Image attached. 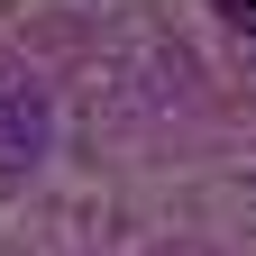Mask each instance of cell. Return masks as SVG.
Here are the masks:
<instances>
[{"instance_id": "cell-1", "label": "cell", "mask_w": 256, "mask_h": 256, "mask_svg": "<svg viewBox=\"0 0 256 256\" xmlns=\"http://www.w3.org/2000/svg\"><path fill=\"white\" fill-rule=\"evenodd\" d=\"M46 146H55V101H46V82L18 74V64H0V183L37 174Z\"/></svg>"}, {"instance_id": "cell-2", "label": "cell", "mask_w": 256, "mask_h": 256, "mask_svg": "<svg viewBox=\"0 0 256 256\" xmlns=\"http://www.w3.org/2000/svg\"><path fill=\"white\" fill-rule=\"evenodd\" d=\"M210 10H220V28H229V37L256 55V0H210Z\"/></svg>"}, {"instance_id": "cell-3", "label": "cell", "mask_w": 256, "mask_h": 256, "mask_svg": "<svg viewBox=\"0 0 256 256\" xmlns=\"http://www.w3.org/2000/svg\"><path fill=\"white\" fill-rule=\"evenodd\" d=\"M174 256H202V247H174Z\"/></svg>"}]
</instances>
